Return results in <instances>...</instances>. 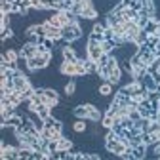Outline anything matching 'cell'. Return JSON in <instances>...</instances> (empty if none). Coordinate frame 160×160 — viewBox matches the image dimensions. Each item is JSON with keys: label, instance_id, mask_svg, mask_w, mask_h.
I'll use <instances>...</instances> for the list:
<instances>
[{"label": "cell", "instance_id": "f1b7e54d", "mask_svg": "<svg viewBox=\"0 0 160 160\" xmlns=\"http://www.w3.org/2000/svg\"><path fill=\"white\" fill-rule=\"evenodd\" d=\"M10 2H13V0H10Z\"/></svg>", "mask_w": 160, "mask_h": 160}, {"label": "cell", "instance_id": "cb8c5ba5", "mask_svg": "<svg viewBox=\"0 0 160 160\" xmlns=\"http://www.w3.org/2000/svg\"><path fill=\"white\" fill-rule=\"evenodd\" d=\"M128 116L133 120V122H135V120H139V118H141V114H139V111H137V109H135V111H130V112H128Z\"/></svg>", "mask_w": 160, "mask_h": 160}, {"label": "cell", "instance_id": "ffe728a7", "mask_svg": "<svg viewBox=\"0 0 160 160\" xmlns=\"http://www.w3.org/2000/svg\"><path fill=\"white\" fill-rule=\"evenodd\" d=\"M101 124L105 126V128H111L112 124H114V116H111V114H103V118H101Z\"/></svg>", "mask_w": 160, "mask_h": 160}, {"label": "cell", "instance_id": "4fadbf2b", "mask_svg": "<svg viewBox=\"0 0 160 160\" xmlns=\"http://www.w3.org/2000/svg\"><path fill=\"white\" fill-rule=\"evenodd\" d=\"M143 31H145L147 34H154V32L158 31V21H156L154 17H151V19H149V23L145 25V29H143Z\"/></svg>", "mask_w": 160, "mask_h": 160}, {"label": "cell", "instance_id": "ba28073f", "mask_svg": "<svg viewBox=\"0 0 160 160\" xmlns=\"http://www.w3.org/2000/svg\"><path fill=\"white\" fill-rule=\"evenodd\" d=\"M72 132L74 133H86L88 132V120L86 118H76L72 122Z\"/></svg>", "mask_w": 160, "mask_h": 160}, {"label": "cell", "instance_id": "83f0119b", "mask_svg": "<svg viewBox=\"0 0 160 160\" xmlns=\"http://www.w3.org/2000/svg\"><path fill=\"white\" fill-rule=\"evenodd\" d=\"M158 120H160V109H158Z\"/></svg>", "mask_w": 160, "mask_h": 160}, {"label": "cell", "instance_id": "30bf717a", "mask_svg": "<svg viewBox=\"0 0 160 160\" xmlns=\"http://www.w3.org/2000/svg\"><path fill=\"white\" fill-rule=\"evenodd\" d=\"M97 15H99L97 8H95L93 4H90V6H86V8H84V12H82V15H80V17H84V19H92V21H97Z\"/></svg>", "mask_w": 160, "mask_h": 160}, {"label": "cell", "instance_id": "8992f818", "mask_svg": "<svg viewBox=\"0 0 160 160\" xmlns=\"http://www.w3.org/2000/svg\"><path fill=\"white\" fill-rule=\"evenodd\" d=\"M42 25H44V29H46V36H48V38H52V40H59V38H61V31H63L61 27H53L48 19H46Z\"/></svg>", "mask_w": 160, "mask_h": 160}, {"label": "cell", "instance_id": "484cf974", "mask_svg": "<svg viewBox=\"0 0 160 160\" xmlns=\"http://www.w3.org/2000/svg\"><path fill=\"white\" fill-rule=\"evenodd\" d=\"M103 36H105V38H114V32H112V29H111V27H105V31H103Z\"/></svg>", "mask_w": 160, "mask_h": 160}, {"label": "cell", "instance_id": "603a6c76", "mask_svg": "<svg viewBox=\"0 0 160 160\" xmlns=\"http://www.w3.org/2000/svg\"><path fill=\"white\" fill-rule=\"evenodd\" d=\"M118 158H122V160H133V152H132V147H128L122 154H120Z\"/></svg>", "mask_w": 160, "mask_h": 160}, {"label": "cell", "instance_id": "277c9868", "mask_svg": "<svg viewBox=\"0 0 160 160\" xmlns=\"http://www.w3.org/2000/svg\"><path fill=\"white\" fill-rule=\"evenodd\" d=\"M137 82L141 84L147 92H156V84H158V82L152 78V74H149V72H145L141 78H137Z\"/></svg>", "mask_w": 160, "mask_h": 160}, {"label": "cell", "instance_id": "7402d4cb", "mask_svg": "<svg viewBox=\"0 0 160 160\" xmlns=\"http://www.w3.org/2000/svg\"><path fill=\"white\" fill-rule=\"evenodd\" d=\"M109 59H111V53H103L101 57L97 59V65H99V67H105V65L109 63Z\"/></svg>", "mask_w": 160, "mask_h": 160}, {"label": "cell", "instance_id": "d6986e66", "mask_svg": "<svg viewBox=\"0 0 160 160\" xmlns=\"http://www.w3.org/2000/svg\"><path fill=\"white\" fill-rule=\"evenodd\" d=\"M147 36H149V34H147V32H145V31L141 29V31L137 32V36H135V44H137V46L145 44V42H147Z\"/></svg>", "mask_w": 160, "mask_h": 160}, {"label": "cell", "instance_id": "3957f363", "mask_svg": "<svg viewBox=\"0 0 160 160\" xmlns=\"http://www.w3.org/2000/svg\"><path fill=\"white\" fill-rule=\"evenodd\" d=\"M124 27H126V32H124V42H135L137 32L141 31V29L137 27V23H135V21H126V23H124Z\"/></svg>", "mask_w": 160, "mask_h": 160}, {"label": "cell", "instance_id": "d4e9b609", "mask_svg": "<svg viewBox=\"0 0 160 160\" xmlns=\"http://www.w3.org/2000/svg\"><path fill=\"white\" fill-rule=\"evenodd\" d=\"M130 8H132V10H135V12H139V10L143 8V2H141V0H135V2H133Z\"/></svg>", "mask_w": 160, "mask_h": 160}, {"label": "cell", "instance_id": "5bb4252c", "mask_svg": "<svg viewBox=\"0 0 160 160\" xmlns=\"http://www.w3.org/2000/svg\"><path fill=\"white\" fill-rule=\"evenodd\" d=\"M63 92H65V95H67V97L74 95V92H76V82H74V80H69V82L63 86Z\"/></svg>", "mask_w": 160, "mask_h": 160}, {"label": "cell", "instance_id": "9a60e30c", "mask_svg": "<svg viewBox=\"0 0 160 160\" xmlns=\"http://www.w3.org/2000/svg\"><path fill=\"white\" fill-rule=\"evenodd\" d=\"M15 36V32H13V29L12 27H4V29H0V40L2 42H6V38H13Z\"/></svg>", "mask_w": 160, "mask_h": 160}, {"label": "cell", "instance_id": "e0dca14e", "mask_svg": "<svg viewBox=\"0 0 160 160\" xmlns=\"http://www.w3.org/2000/svg\"><path fill=\"white\" fill-rule=\"evenodd\" d=\"M120 124H122V128L124 130H132L133 126H135V122H133V120L126 114V116H122V118H120Z\"/></svg>", "mask_w": 160, "mask_h": 160}, {"label": "cell", "instance_id": "ac0fdd59", "mask_svg": "<svg viewBox=\"0 0 160 160\" xmlns=\"http://www.w3.org/2000/svg\"><path fill=\"white\" fill-rule=\"evenodd\" d=\"M0 13H12V2L10 0H0Z\"/></svg>", "mask_w": 160, "mask_h": 160}, {"label": "cell", "instance_id": "6da1fadb", "mask_svg": "<svg viewBox=\"0 0 160 160\" xmlns=\"http://www.w3.org/2000/svg\"><path fill=\"white\" fill-rule=\"evenodd\" d=\"M82 34H84V31H82V27H80L78 23H69L61 31V38L65 40V42H69V44L74 42V40H78V38H82Z\"/></svg>", "mask_w": 160, "mask_h": 160}, {"label": "cell", "instance_id": "44dd1931", "mask_svg": "<svg viewBox=\"0 0 160 160\" xmlns=\"http://www.w3.org/2000/svg\"><path fill=\"white\" fill-rule=\"evenodd\" d=\"M128 141H130V147H135V145H139V143H143V141H141V133L132 135V137L128 139Z\"/></svg>", "mask_w": 160, "mask_h": 160}, {"label": "cell", "instance_id": "5b68a950", "mask_svg": "<svg viewBox=\"0 0 160 160\" xmlns=\"http://www.w3.org/2000/svg\"><path fill=\"white\" fill-rule=\"evenodd\" d=\"M105 52L101 48V44H95V42H88V59H92V61L97 63V59L101 57Z\"/></svg>", "mask_w": 160, "mask_h": 160}, {"label": "cell", "instance_id": "52a82bcc", "mask_svg": "<svg viewBox=\"0 0 160 160\" xmlns=\"http://www.w3.org/2000/svg\"><path fill=\"white\" fill-rule=\"evenodd\" d=\"M19 53H21L23 57H27V59H31V57L38 55V48H36V44H29V42H25L21 48H19Z\"/></svg>", "mask_w": 160, "mask_h": 160}, {"label": "cell", "instance_id": "8fae6325", "mask_svg": "<svg viewBox=\"0 0 160 160\" xmlns=\"http://www.w3.org/2000/svg\"><path fill=\"white\" fill-rule=\"evenodd\" d=\"M74 149V143H72V139L71 137H61L59 139V151H72Z\"/></svg>", "mask_w": 160, "mask_h": 160}, {"label": "cell", "instance_id": "7c38bea8", "mask_svg": "<svg viewBox=\"0 0 160 160\" xmlns=\"http://www.w3.org/2000/svg\"><path fill=\"white\" fill-rule=\"evenodd\" d=\"M149 126H151V118H139V120H135V128L139 130V132H149Z\"/></svg>", "mask_w": 160, "mask_h": 160}, {"label": "cell", "instance_id": "2e32d148", "mask_svg": "<svg viewBox=\"0 0 160 160\" xmlns=\"http://www.w3.org/2000/svg\"><path fill=\"white\" fill-rule=\"evenodd\" d=\"M158 42H160V38H158V34L154 32V34H149V36H147V42H145V44H147L151 50H154V48L158 46Z\"/></svg>", "mask_w": 160, "mask_h": 160}, {"label": "cell", "instance_id": "7a4b0ae2", "mask_svg": "<svg viewBox=\"0 0 160 160\" xmlns=\"http://www.w3.org/2000/svg\"><path fill=\"white\" fill-rule=\"evenodd\" d=\"M42 97H44V105H48V107H53V105H57L61 101V97H59V93L55 92V88H50V86L44 88Z\"/></svg>", "mask_w": 160, "mask_h": 160}, {"label": "cell", "instance_id": "9c48e42d", "mask_svg": "<svg viewBox=\"0 0 160 160\" xmlns=\"http://www.w3.org/2000/svg\"><path fill=\"white\" fill-rule=\"evenodd\" d=\"M132 152H133V160H143V158H147V145L139 143V145L132 147Z\"/></svg>", "mask_w": 160, "mask_h": 160}, {"label": "cell", "instance_id": "4316f807", "mask_svg": "<svg viewBox=\"0 0 160 160\" xmlns=\"http://www.w3.org/2000/svg\"><path fill=\"white\" fill-rule=\"evenodd\" d=\"M133 2H135V0H122V6H124V8H130Z\"/></svg>", "mask_w": 160, "mask_h": 160}]
</instances>
